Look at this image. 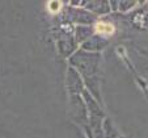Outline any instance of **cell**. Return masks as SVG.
<instances>
[{
	"instance_id": "obj_2",
	"label": "cell",
	"mask_w": 148,
	"mask_h": 138,
	"mask_svg": "<svg viewBox=\"0 0 148 138\" xmlns=\"http://www.w3.org/2000/svg\"><path fill=\"white\" fill-rule=\"evenodd\" d=\"M50 7H53V8H50L51 12H58L59 8H60V3H50L49 4Z\"/></svg>"
},
{
	"instance_id": "obj_1",
	"label": "cell",
	"mask_w": 148,
	"mask_h": 138,
	"mask_svg": "<svg viewBox=\"0 0 148 138\" xmlns=\"http://www.w3.org/2000/svg\"><path fill=\"white\" fill-rule=\"evenodd\" d=\"M96 30L101 34L110 36V34L114 33V26L110 25V24H108V23H97V25H96Z\"/></svg>"
}]
</instances>
